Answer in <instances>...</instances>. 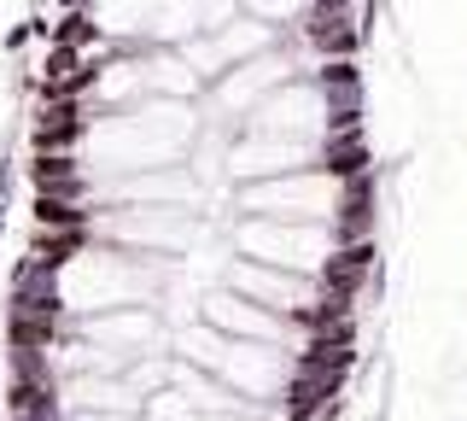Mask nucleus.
<instances>
[{"label": "nucleus", "instance_id": "obj_1", "mask_svg": "<svg viewBox=\"0 0 467 421\" xmlns=\"http://www.w3.org/2000/svg\"><path fill=\"white\" fill-rule=\"evenodd\" d=\"M374 0H58L12 421H333L374 281Z\"/></svg>", "mask_w": 467, "mask_h": 421}]
</instances>
